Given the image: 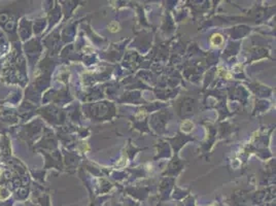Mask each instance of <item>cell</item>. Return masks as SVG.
<instances>
[{
    "label": "cell",
    "instance_id": "3957f363",
    "mask_svg": "<svg viewBox=\"0 0 276 206\" xmlns=\"http://www.w3.org/2000/svg\"><path fill=\"white\" fill-rule=\"evenodd\" d=\"M108 30L112 33H116V32L120 31V25L118 23H111L108 25Z\"/></svg>",
    "mask_w": 276,
    "mask_h": 206
},
{
    "label": "cell",
    "instance_id": "7a4b0ae2",
    "mask_svg": "<svg viewBox=\"0 0 276 206\" xmlns=\"http://www.w3.org/2000/svg\"><path fill=\"white\" fill-rule=\"evenodd\" d=\"M194 128V124L192 123L191 121H184L182 124V131L186 132V133H190Z\"/></svg>",
    "mask_w": 276,
    "mask_h": 206
},
{
    "label": "cell",
    "instance_id": "6da1fadb",
    "mask_svg": "<svg viewBox=\"0 0 276 206\" xmlns=\"http://www.w3.org/2000/svg\"><path fill=\"white\" fill-rule=\"evenodd\" d=\"M210 42L213 46H220L224 42V38H223V36L218 33L213 34L212 36H211Z\"/></svg>",
    "mask_w": 276,
    "mask_h": 206
}]
</instances>
